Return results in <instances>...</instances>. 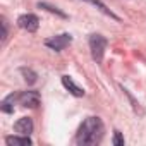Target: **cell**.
<instances>
[{
  "instance_id": "obj_6",
  "label": "cell",
  "mask_w": 146,
  "mask_h": 146,
  "mask_svg": "<svg viewBox=\"0 0 146 146\" xmlns=\"http://www.w3.org/2000/svg\"><path fill=\"white\" fill-rule=\"evenodd\" d=\"M14 131L17 134H24V136H29L33 132V120L29 117H21L16 124H14Z\"/></svg>"
},
{
  "instance_id": "obj_7",
  "label": "cell",
  "mask_w": 146,
  "mask_h": 146,
  "mask_svg": "<svg viewBox=\"0 0 146 146\" xmlns=\"http://www.w3.org/2000/svg\"><path fill=\"white\" fill-rule=\"evenodd\" d=\"M62 84H64V88H65L70 95H74V96H84V90L79 88L74 81H72L70 76H62Z\"/></svg>"
},
{
  "instance_id": "obj_12",
  "label": "cell",
  "mask_w": 146,
  "mask_h": 146,
  "mask_svg": "<svg viewBox=\"0 0 146 146\" xmlns=\"http://www.w3.org/2000/svg\"><path fill=\"white\" fill-rule=\"evenodd\" d=\"M38 7H40V9H45V11H48V12H52V14H57V16H60V17H67L62 11H58L57 7H53V5H50V4L40 2V4H38Z\"/></svg>"
},
{
  "instance_id": "obj_3",
  "label": "cell",
  "mask_w": 146,
  "mask_h": 146,
  "mask_svg": "<svg viewBox=\"0 0 146 146\" xmlns=\"http://www.w3.org/2000/svg\"><path fill=\"white\" fill-rule=\"evenodd\" d=\"M70 43H72V36L67 35V33H64V35H57V36H53V38L45 40V45H46L48 48L55 50V52H62V50H64L65 46H69Z\"/></svg>"
},
{
  "instance_id": "obj_9",
  "label": "cell",
  "mask_w": 146,
  "mask_h": 146,
  "mask_svg": "<svg viewBox=\"0 0 146 146\" xmlns=\"http://www.w3.org/2000/svg\"><path fill=\"white\" fill-rule=\"evenodd\" d=\"M5 143L7 144H23V146H28V144H33L31 137L29 136H24V134H19V136H9L5 137Z\"/></svg>"
},
{
  "instance_id": "obj_5",
  "label": "cell",
  "mask_w": 146,
  "mask_h": 146,
  "mask_svg": "<svg viewBox=\"0 0 146 146\" xmlns=\"http://www.w3.org/2000/svg\"><path fill=\"white\" fill-rule=\"evenodd\" d=\"M17 26H19L21 29L28 31V33H35V31L38 29V26H40V19H38V16H35V14H23V16L17 19Z\"/></svg>"
},
{
  "instance_id": "obj_14",
  "label": "cell",
  "mask_w": 146,
  "mask_h": 146,
  "mask_svg": "<svg viewBox=\"0 0 146 146\" xmlns=\"http://www.w3.org/2000/svg\"><path fill=\"white\" fill-rule=\"evenodd\" d=\"M7 36H9V28H7V21H5V19H2V41H4V43H5Z\"/></svg>"
},
{
  "instance_id": "obj_2",
  "label": "cell",
  "mask_w": 146,
  "mask_h": 146,
  "mask_svg": "<svg viewBox=\"0 0 146 146\" xmlns=\"http://www.w3.org/2000/svg\"><path fill=\"white\" fill-rule=\"evenodd\" d=\"M90 50H91V57L96 64H100L103 60L105 50H107V38L102 35H91L90 36Z\"/></svg>"
},
{
  "instance_id": "obj_8",
  "label": "cell",
  "mask_w": 146,
  "mask_h": 146,
  "mask_svg": "<svg viewBox=\"0 0 146 146\" xmlns=\"http://www.w3.org/2000/svg\"><path fill=\"white\" fill-rule=\"evenodd\" d=\"M17 102V93H11L9 96H5L2 100V105H0V108H2L5 113H12L14 112V103Z\"/></svg>"
},
{
  "instance_id": "obj_10",
  "label": "cell",
  "mask_w": 146,
  "mask_h": 146,
  "mask_svg": "<svg viewBox=\"0 0 146 146\" xmlns=\"http://www.w3.org/2000/svg\"><path fill=\"white\" fill-rule=\"evenodd\" d=\"M21 74L24 76V81H26L28 84H35L36 79H38V74H36L33 69H26V67H23V69H21Z\"/></svg>"
},
{
  "instance_id": "obj_11",
  "label": "cell",
  "mask_w": 146,
  "mask_h": 146,
  "mask_svg": "<svg viewBox=\"0 0 146 146\" xmlns=\"http://www.w3.org/2000/svg\"><path fill=\"white\" fill-rule=\"evenodd\" d=\"M86 2H90V4H93V5H96V7H98L103 14H107V16H110V17H113V19H117V21H119V17H117V16H115V14H113V12L107 7L103 2H102V0H86Z\"/></svg>"
},
{
  "instance_id": "obj_1",
  "label": "cell",
  "mask_w": 146,
  "mask_h": 146,
  "mask_svg": "<svg viewBox=\"0 0 146 146\" xmlns=\"http://www.w3.org/2000/svg\"><path fill=\"white\" fill-rule=\"evenodd\" d=\"M103 122L100 117H88L79 125L76 134V143L81 146H95L103 137Z\"/></svg>"
},
{
  "instance_id": "obj_4",
  "label": "cell",
  "mask_w": 146,
  "mask_h": 146,
  "mask_svg": "<svg viewBox=\"0 0 146 146\" xmlns=\"http://www.w3.org/2000/svg\"><path fill=\"white\" fill-rule=\"evenodd\" d=\"M17 103L26 108H36L40 105V93L38 91H21L17 93Z\"/></svg>"
},
{
  "instance_id": "obj_13",
  "label": "cell",
  "mask_w": 146,
  "mask_h": 146,
  "mask_svg": "<svg viewBox=\"0 0 146 146\" xmlns=\"http://www.w3.org/2000/svg\"><path fill=\"white\" fill-rule=\"evenodd\" d=\"M115 146H124V137H122V134L119 132V131H115L113 132V141H112Z\"/></svg>"
}]
</instances>
